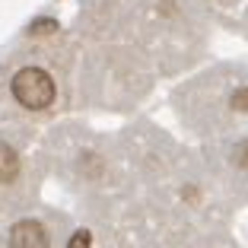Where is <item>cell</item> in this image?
Here are the masks:
<instances>
[{
    "label": "cell",
    "instance_id": "cell-4",
    "mask_svg": "<svg viewBox=\"0 0 248 248\" xmlns=\"http://www.w3.org/2000/svg\"><path fill=\"white\" fill-rule=\"evenodd\" d=\"M86 245H89V232H77V235L70 239V245H67V248H86Z\"/></svg>",
    "mask_w": 248,
    "mask_h": 248
},
{
    "label": "cell",
    "instance_id": "cell-1",
    "mask_svg": "<svg viewBox=\"0 0 248 248\" xmlns=\"http://www.w3.org/2000/svg\"><path fill=\"white\" fill-rule=\"evenodd\" d=\"M13 95L19 105H26L32 111L48 108L54 102V80L42 67H22L13 77Z\"/></svg>",
    "mask_w": 248,
    "mask_h": 248
},
{
    "label": "cell",
    "instance_id": "cell-5",
    "mask_svg": "<svg viewBox=\"0 0 248 248\" xmlns=\"http://www.w3.org/2000/svg\"><path fill=\"white\" fill-rule=\"evenodd\" d=\"M245 169H248V153H245Z\"/></svg>",
    "mask_w": 248,
    "mask_h": 248
},
{
    "label": "cell",
    "instance_id": "cell-3",
    "mask_svg": "<svg viewBox=\"0 0 248 248\" xmlns=\"http://www.w3.org/2000/svg\"><path fill=\"white\" fill-rule=\"evenodd\" d=\"M19 175V156L7 143H0V182H13Z\"/></svg>",
    "mask_w": 248,
    "mask_h": 248
},
{
    "label": "cell",
    "instance_id": "cell-2",
    "mask_svg": "<svg viewBox=\"0 0 248 248\" xmlns=\"http://www.w3.org/2000/svg\"><path fill=\"white\" fill-rule=\"evenodd\" d=\"M10 248H48V235H45L42 223L35 219H22L10 229Z\"/></svg>",
    "mask_w": 248,
    "mask_h": 248
}]
</instances>
